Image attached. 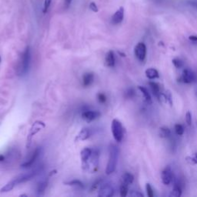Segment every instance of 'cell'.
Here are the masks:
<instances>
[{"mask_svg": "<svg viewBox=\"0 0 197 197\" xmlns=\"http://www.w3.org/2000/svg\"><path fill=\"white\" fill-rule=\"evenodd\" d=\"M38 173H39L38 170H33L31 172H29V173H25V174L20 175V176L15 178V179L12 180V181L9 182L6 185H5V186L1 189L0 192H1V193H6V192L11 191L12 189H14L15 186L20 184V183H26V182L29 181V180L32 179L33 177H35Z\"/></svg>", "mask_w": 197, "mask_h": 197, "instance_id": "1", "label": "cell"}, {"mask_svg": "<svg viewBox=\"0 0 197 197\" xmlns=\"http://www.w3.org/2000/svg\"><path fill=\"white\" fill-rule=\"evenodd\" d=\"M119 149L117 146L112 144L109 146V161L107 163L106 168V174H112L117 169L118 158H119Z\"/></svg>", "mask_w": 197, "mask_h": 197, "instance_id": "2", "label": "cell"}, {"mask_svg": "<svg viewBox=\"0 0 197 197\" xmlns=\"http://www.w3.org/2000/svg\"><path fill=\"white\" fill-rule=\"evenodd\" d=\"M99 152L97 149L92 151V154L88 159V160L83 163V166L90 172L94 173L97 170L99 166Z\"/></svg>", "mask_w": 197, "mask_h": 197, "instance_id": "3", "label": "cell"}, {"mask_svg": "<svg viewBox=\"0 0 197 197\" xmlns=\"http://www.w3.org/2000/svg\"><path fill=\"white\" fill-rule=\"evenodd\" d=\"M30 59H31V55H30L29 47H27L21 57V62H20L19 66H18V73H19V75L25 74L28 71L29 66Z\"/></svg>", "mask_w": 197, "mask_h": 197, "instance_id": "4", "label": "cell"}, {"mask_svg": "<svg viewBox=\"0 0 197 197\" xmlns=\"http://www.w3.org/2000/svg\"><path fill=\"white\" fill-rule=\"evenodd\" d=\"M112 133L114 139L118 143H120L123 139V128L122 123L118 119H113L111 125Z\"/></svg>", "mask_w": 197, "mask_h": 197, "instance_id": "5", "label": "cell"}, {"mask_svg": "<svg viewBox=\"0 0 197 197\" xmlns=\"http://www.w3.org/2000/svg\"><path fill=\"white\" fill-rule=\"evenodd\" d=\"M45 127V124L43 122H40V121H37V122L33 123V125L32 126L31 129H30L29 132L28 136H27V143L26 146L27 147H29L30 145H31L32 139H33V136H35L37 132H39L42 129Z\"/></svg>", "mask_w": 197, "mask_h": 197, "instance_id": "6", "label": "cell"}, {"mask_svg": "<svg viewBox=\"0 0 197 197\" xmlns=\"http://www.w3.org/2000/svg\"><path fill=\"white\" fill-rule=\"evenodd\" d=\"M134 53L137 60L139 61H144L146 56V46L143 43H139L135 46Z\"/></svg>", "mask_w": 197, "mask_h": 197, "instance_id": "7", "label": "cell"}, {"mask_svg": "<svg viewBox=\"0 0 197 197\" xmlns=\"http://www.w3.org/2000/svg\"><path fill=\"white\" fill-rule=\"evenodd\" d=\"M114 194V189L112 185L109 183H104L100 186L98 196L100 197H111Z\"/></svg>", "mask_w": 197, "mask_h": 197, "instance_id": "8", "label": "cell"}, {"mask_svg": "<svg viewBox=\"0 0 197 197\" xmlns=\"http://www.w3.org/2000/svg\"><path fill=\"white\" fill-rule=\"evenodd\" d=\"M162 182L164 185L170 184L173 179V174L170 166H166L161 173Z\"/></svg>", "mask_w": 197, "mask_h": 197, "instance_id": "9", "label": "cell"}, {"mask_svg": "<svg viewBox=\"0 0 197 197\" xmlns=\"http://www.w3.org/2000/svg\"><path fill=\"white\" fill-rule=\"evenodd\" d=\"M195 80H196V75H195L194 72L189 70V69H186V70H183L181 76L182 82L186 84H189L194 82Z\"/></svg>", "mask_w": 197, "mask_h": 197, "instance_id": "10", "label": "cell"}, {"mask_svg": "<svg viewBox=\"0 0 197 197\" xmlns=\"http://www.w3.org/2000/svg\"><path fill=\"white\" fill-rule=\"evenodd\" d=\"M40 153H41V149H40V148H36V149H35L34 152L33 153V154H32L29 159H28L26 162H25L23 164H22V167L28 168L33 166V163H34L36 161V159L39 158Z\"/></svg>", "mask_w": 197, "mask_h": 197, "instance_id": "11", "label": "cell"}, {"mask_svg": "<svg viewBox=\"0 0 197 197\" xmlns=\"http://www.w3.org/2000/svg\"><path fill=\"white\" fill-rule=\"evenodd\" d=\"M124 18V8L121 6L112 16V23L114 25L119 24L122 22Z\"/></svg>", "mask_w": 197, "mask_h": 197, "instance_id": "12", "label": "cell"}, {"mask_svg": "<svg viewBox=\"0 0 197 197\" xmlns=\"http://www.w3.org/2000/svg\"><path fill=\"white\" fill-rule=\"evenodd\" d=\"M99 112H96V111H92V110H88L85 111V112L82 113V118H83L85 120H86L87 122H91V121H93L96 119L97 117H99Z\"/></svg>", "mask_w": 197, "mask_h": 197, "instance_id": "13", "label": "cell"}, {"mask_svg": "<svg viewBox=\"0 0 197 197\" xmlns=\"http://www.w3.org/2000/svg\"><path fill=\"white\" fill-rule=\"evenodd\" d=\"M149 87H150L151 91H152L153 95H154L155 96H156L158 99H159V96H160V95H161L159 86L155 82H149Z\"/></svg>", "mask_w": 197, "mask_h": 197, "instance_id": "14", "label": "cell"}, {"mask_svg": "<svg viewBox=\"0 0 197 197\" xmlns=\"http://www.w3.org/2000/svg\"><path fill=\"white\" fill-rule=\"evenodd\" d=\"M139 91L142 93L143 96L144 101L146 102L147 104H151L152 103V99H151V96L149 94V91L147 90V89L145 88L143 86H139L138 87Z\"/></svg>", "mask_w": 197, "mask_h": 197, "instance_id": "15", "label": "cell"}, {"mask_svg": "<svg viewBox=\"0 0 197 197\" xmlns=\"http://www.w3.org/2000/svg\"><path fill=\"white\" fill-rule=\"evenodd\" d=\"M94 80V75L92 72H88V73H86L83 75V78H82V84H83L84 86H89L93 82Z\"/></svg>", "mask_w": 197, "mask_h": 197, "instance_id": "16", "label": "cell"}, {"mask_svg": "<svg viewBox=\"0 0 197 197\" xmlns=\"http://www.w3.org/2000/svg\"><path fill=\"white\" fill-rule=\"evenodd\" d=\"M115 55L112 51H109L106 56V63L109 67H114L115 65Z\"/></svg>", "mask_w": 197, "mask_h": 197, "instance_id": "17", "label": "cell"}, {"mask_svg": "<svg viewBox=\"0 0 197 197\" xmlns=\"http://www.w3.org/2000/svg\"><path fill=\"white\" fill-rule=\"evenodd\" d=\"M145 73H146V76L149 80H155V79L159 78V72H158L157 70L153 68H149L148 70H146Z\"/></svg>", "mask_w": 197, "mask_h": 197, "instance_id": "18", "label": "cell"}, {"mask_svg": "<svg viewBox=\"0 0 197 197\" xmlns=\"http://www.w3.org/2000/svg\"><path fill=\"white\" fill-rule=\"evenodd\" d=\"M133 180H134V176L129 173H125L122 176V183L127 185V186L132 184Z\"/></svg>", "mask_w": 197, "mask_h": 197, "instance_id": "19", "label": "cell"}, {"mask_svg": "<svg viewBox=\"0 0 197 197\" xmlns=\"http://www.w3.org/2000/svg\"><path fill=\"white\" fill-rule=\"evenodd\" d=\"M92 149H89V148H85V149H83L81 151V159H82V163H85L88 160V159L90 158L91 154H92Z\"/></svg>", "mask_w": 197, "mask_h": 197, "instance_id": "20", "label": "cell"}, {"mask_svg": "<svg viewBox=\"0 0 197 197\" xmlns=\"http://www.w3.org/2000/svg\"><path fill=\"white\" fill-rule=\"evenodd\" d=\"M90 130L86 128H84L80 131V133L77 136V139L78 140H86L90 137Z\"/></svg>", "mask_w": 197, "mask_h": 197, "instance_id": "21", "label": "cell"}, {"mask_svg": "<svg viewBox=\"0 0 197 197\" xmlns=\"http://www.w3.org/2000/svg\"><path fill=\"white\" fill-rule=\"evenodd\" d=\"M159 135L161 138L163 139H166V138H169L171 136V131L169 128L166 127V126H163L159 129Z\"/></svg>", "mask_w": 197, "mask_h": 197, "instance_id": "22", "label": "cell"}, {"mask_svg": "<svg viewBox=\"0 0 197 197\" xmlns=\"http://www.w3.org/2000/svg\"><path fill=\"white\" fill-rule=\"evenodd\" d=\"M182 195V189L181 186L179 184H175L173 186V189H172L171 193L169 196H173V197H179Z\"/></svg>", "mask_w": 197, "mask_h": 197, "instance_id": "23", "label": "cell"}, {"mask_svg": "<svg viewBox=\"0 0 197 197\" xmlns=\"http://www.w3.org/2000/svg\"><path fill=\"white\" fill-rule=\"evenodd\" d=\"M186 160L189 163V164L196 165L197 164V153H194L193 156H186Z\"/></svg>", "mask_w": 197, "mask_h": 197, "instance_id": "24", "label": "cell"}, {"mask_svg": "<svg viewBox=\"0 0 197 197\" xmlns=\"http://www.w3.org/2000/svg\"><path fill=\"white\" fill-rule=\"evenodd\" d=\"M128 186L126 184H123V183H122L121 184V186H120V189H119V193H120V196H122V197H125L127 196L128 194Z\"/></svg>", "mask_w": 197, "mask_h": 197, "instance_id": "25", "label": "cell"}, {"mask_svg": "<svg viewBox=\"0 0 197 197\" xmlns=\"http://www.w3.org/2000/svg\"><path fill=\"white\" fill-rule=\"evenodd\" d=\"M65 184L70 185V186H79V187H81V188L84 187L83 183H82V182L80 181V180H78V179H74V180H72V181L67 182V183H65Z\"/></svg>", "mask_w": 197, "mask_h": 197, "instance_id": "26", "label": "cell"}, {"mask_svg": "<svg viewBox=\"0 0 197 197\" xmlns=\"http://www.w3.org/2000/svg\"><path fill=\"white\" fill-rule=\"evenodd\" d=\"M47 184H48V182L46 180H43V181L40 182V183L38 186V193H41L44 192L45 188L47 187Z\"/></svg>", "mask_w": 197, "mask_h": 197, "instance_id": "27", "label": "cell"}, {"mask_svg": "<svg viewBox=\"0 0 197 197\" xmlns=\"http://www.w3.org/2000/svg\"><path fill=\"white\" fill-rule=\"evenodd\" d=\"M175 132L178 136H182L184 133V127L181 124H176L175 125Z\"/></svg>", "mask_w": 197, "mask_h": 197, "instance_id": "28", "label": "cell"}, {"mask_svg": "<svg viewBox=\"0 0 197 197\" xmlns=\"http://www.w3.org/2000/svg\"><path fill=\"white\" fill-rule=\"evenodd\" d=\"M173 63L174 66L177 69H180L183 66V62L180 59L176 58L173 60Z\"/></svg>", "mask_w": 197, "mask_h": 197, "instance_id": "29", "label": "cell"}, {"mask_svg": "<svg viewBox=\"0 0 197 197\" xmlns=\"http://www.w3.org/2000/svg\"><path fill=\"white\" fill-rule=\"evenodd\" d=\"M146 193H147V196L149 197H153L154 196V193H153V189L151 186V185L149 183H146Z\"/></svg>", "mask_w": 197, "mask_h": 197, "instance_id": "30", "label": "cell"}, {"mask_svg": "<svg viewBox=\"0 0 197 197\" xmlns=\"http://www.w3.org/2000/svg\"><path fill=\"white\" fill-rule=\"evenodd\" d=\"M52 0H45L44 1V7H43V13H46L48 11L50 5H51Z\"/></svg>", "mask_w": 197, "mask_h": 197, "instance_id": "31", "label": "cell"}, {"mask_svg": "<svg viewBox=\"0 0 197 197\" xmlns=\"http://www.w3.org/2000/svg\"><path fill=\"white\" fill-rule=\"evenodd\" d=\"M185 119H186V123H187V125L190 126L192 124V113L189 112V111H188L187 112H186V117H185Z\"/></svg>", "mask_w": 197, "mask_h": 197, "instance_id": "32", "label": "cell"}, {"mask_svg": "<svg viewBox=\"0 0 197 197\" xmlns=\"http://www.w3.org/2000/svg\"><path fill=\"white\" fill-rule=\"evenodd\" d=\"M90 9L92 10V12H94V13H98L99 12L98 6H97L96 4L95 3H93V2H92L90 4Z\"/></svg>", "mask_w": 197, "mask_h": 197, "instance_id": "33", "label": "cell"}, {"mask_svg": "<svg viewBox=\"0 0 197 197\" xmlns=\"http://www.w3.org/2000/svg\"><path fill=\"white\" fill-rule=\"evenodd\" d=\"M129 196H132V197H143V193H141L139 191H132L130 193V194H129Z\"/></svg>", "mask_w": 197, "mask_h": 197, "instance_id": "34", "label": "cell"}, {"mask_svg": "<svg viewBox=\"0 0 197 197\" xmlns=\"http://www.w3.org/2000/svg\"><path fill=\"white\" fill-rule=\"evenodd\" d=\"M98 99L101 103H104L106 101V96L103 93L98 94Z\"/></svg>", "mask_w": 197, "mask_h": 197, "instance_id": "35", "label": "cell"}, {"mask_svg": "<svg viewBox=\"0 0 197 197\" xmlns=\"http://www.w3.org/2000/svg\"><path fill=\"white\" fill-rule=\"evenodd\" d=\"M134 91L132 90V89H130V90H129L127 91V92H126V95H127L128 97H129V98H131V97L132 96L134 95Z\"/></svg>", "mask_w": 197, "mask_h": 197, "instance_id": "36", "label": "cell"}, {"mask_svg": "<svg viewBox=\"0 0 197 197\" xmlns=\"http://www.w3.org/2000/svg\"><path fill=\"white\" fill-rule=\"evenodd\" d=\"M189 39L193 42H197V36H190L189 37Z\"/></svg>", "mask_w": 197, "mask_h": 197, "instance_id": "37", "label": "cell"}, {"mask_svg": "<svg viewBox=\"0 0 197 197\" xmlns=\"http://www.w3.org/2000/svg\"><path fill=\"white\" fill-rule=\"evenodd\" d=\"M72 2V0H65V5L66 7H69L70 6V5L71 4Z\"/></svg>", "mask_w": 197, "mask_h": 197, "instance_id": "38", "label": "cell"}, {"mask_svg": "<svg viewBox=\"0 0 197 197\" xmlns=\"http://www.w3.org/2000/svg\"><path fill=\"white\" fill-rule=\"evenodd\" d=\"M5 159V157L3 155H0V162H3Z\"/></svg>", "mask_w": 197, "mask_h": 197, "instance_id": "39", "label": "cell"}, {"mask_svg": "<svg viewBox=\"0 0 197 197\" xmlns=\"http://www.w3.org/2000/svg\"><path fill=\"white\" fill-rule=\"evenodd\" d=\"M0 62H1V56H0Z\"/></svg>", "mask_w": 197, "mask_h": 197, "instance_id": "40", "label": "cell"}, {"mask_svg": "<svg viewBox=\"0 0 197 197\" xmlns=\"http://www.w3.org/2000/svg\"><path fill=\"white\" fill-rule=\"evenodd\" d=\"M196 96H197V92H196Z\"/></svg>", "mask_w": 197, "mask_h": 197, "instance_id": "41", "label": "cell"}]
</instances>
